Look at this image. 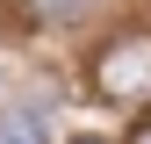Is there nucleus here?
Here are the masks:
<instances>
[{"instance_id": "f257e3e1", "label": "nucleus", "mask_w": 151, "mask_h": 144, "mask_svg": "<svg viewBox=\"0 0 151 144\" xmlns=\"http://www.w3.org/2000/svg\"><path fill=\"white\" fill-rule=\"evenodd\" d=\"M93 86H101V101H122V108H137L151 101V36H115V43L93 58Z\"/></svg>"}, {"instance_id": "f03ea898", "label": "nucleus", "mask_w": 151, "mask_h": 144, "mask_svg": "<svg viewBox=\"0 0 151 144\" xmlns=\"http://www.w3.org/2000/svg\"><path fill=\"white\" fill-rule=\"evenodd\" d=\"M0 144H43V115L7 108V115H0Z\"/></svg>"}, {"instance_id": "7ed1b4c3", "label": "nucleus", "mask_w": 151, "mask_h": 144, "mask_svg": "<svg viewBox=\"0 0 151 144\" xmlns=\"http://www.w3.org/2000/svg\"><path fill=\"white\" fill-rule=\"evenodd\" d=\"M50 14H86V0H50Z\"/></svg>"}, {"instance_id": "20e7f679", "label": "nucleus", "mask_w": 151, "mask_h": 144, "mask_svg": "<svg viewBox=\"0 0 151 144\" xmlns=\"http://www.w3.org/2000/svg\"><path fill=\"white\" fill-rule=\"evenodd\" d=\"M72 144H101V137H72Z\"/></svg>"}]
</instances>
